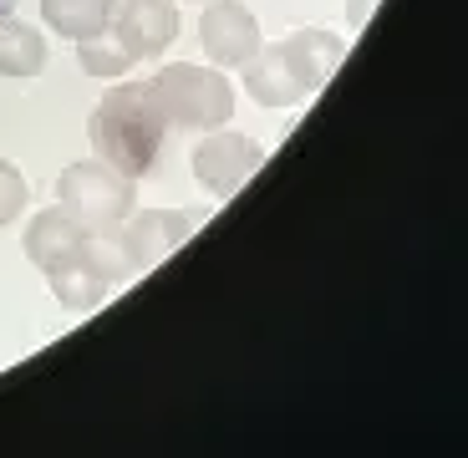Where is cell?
Returning <instances> with one entry per match:
<instances>
[{
  "label": "cell",
  "mask_w": 468,
  "mask_h": 458,
  "mask_svg": "<svg viewBox=\"0 0 468 458\" xmlns=\"http://www.w3.org/2000/svg\"><path fill=\"white\" fill-rule=\"evenodd\" d=\"M168 138V118H164V102L153 92V77L148 82H107L102 102L87 112V143H92V158L112 164L117 174L128 178H148L158 168V153H164Z\"/></svg>",
  "instance_id": "obj_1"
},
{
  "label": "cell",
  "mask_w": 468,
  "mask_h": 458,
  "mask_svg": "<svg viewBox=\"0 0 468 458\" xmlns=\"http://www.w3.org/2000/svg\"><path fill=\"white\" fill-rule=\"evenodd\" d=\"M346 57V41L336 31H321V26H305V31H291L281 41L260 47L255 57L239 67V82L255 97L260 107H301L305 97H316L321 87L331 82V71Z\"/></svg>",
  "instance_id": "obj_2"
},
{
  "label": "cell",
  "mask_w": 468,
  "mask_h": 458,
  "mask_svg": "<svg viewBox=\"0 0 468 458\" xmlns=\"http://www.w3.org/2000/svg\"><path fill=\"white\" fill-rule=\"evenodd\" d=\"M153 92L164 102L168 128L209 133L234 118V82L209 61H168V67H158Z\"/></svg>",
  "instance_id": "obj_3"
},
{
  "label": "cell",
  "mask_w": 468,
  "mask_h": 458,
  "mask_svg": "<svg viewBox=\"0 0 468 458\" xmlns=\"http://www.w3.org/2000/svg\"><path fill=\"white\" fill-rule=\"evenodd\" d=\"M57 204L92 229V224H122L138 209V178L117 174L102 158H82L57 174Z\"/></svg>",
  "instance_id": "obj_4"
},
{
  "label": "cell",
  "mask_w": 468,
  "mask_h": 458,
  "mask_svg": "<svg viewBox=\"0 0 468 458\" xmlns=\"http://www.w3.org/2000/svg\"><path fill=\"white\" fill-rule=\"evenodd\" d=\"M188 158H194V178H199L204 194H214V199H234V194L260 174L265 148H260L250 133H234L229 122H224V128L204 133L199 148L188 153Z\"/></svg>",
  "instance_id": "obj_5"
},
{
  "label": "cell",
  "mask_w": 468,
  "mask_h": 458,
  "mask_svg": "<svg viewBox=\"0 0 468 458\" xmlns=\"http://www.w3.org/2000/svg\"><path fill=\"white\" fill-rule=\"evenodd\" d=\"M199 41H204L209 67H219V71H239L260 47H265L255 11H250V5H239V0H204Z\"/></svg>",
  "instance_id": "obj_6"
},
{
  "label": "cell",
  "mask_w": 468,
  "mask_h": 458,
  "mask_svg": "<svg viewBox=\"0 0 468 458\" xmlns=\"http://www.w3.org/2000/svg\"><path fill=\"white\" fill-rule=\"evenodd\" d=\"M107 31L133 51V61H158L178 36V0H117Z\"/></svg>",
  "instance_id": "obj_7"
},
{
  "label": "cell",
  "mask_w": 468,
  "mask_h": 458,
  "mask_svg": "<svg viewBox=\"0 0 468 458\" xmlns=\"http://www.w3.org/2000/svg\"><path fill=\"white\" fill-rule=\"evenodd\" d=\"M122 229H128V240H133L138 271H153L158 260H168L178 245L194 240L199 214H184V209H133L128 219H122Z\"/></svg>",
  "instance_id": "obj_8"
},
{
  "label": "cell",
  "mask_w": 468,
  "mask_h": 458,
  "mask_svg": "<svg viewBox=\"0 0 468 458\" xmlns=\"http://www.w3.org/2000/svg\"><path fill=\"white\" fill-rule=\"evenodd\" d=\"M82 235H87V224L77 214H67L61 204L36 209L31 224H26V260H31L36 271H51L61 260L82 255Z\"/></svg>",
  "instance_id": "obj_9"
},
{
  "label": "cell",
  "mask_w": 468,
  "mask_h": 458,
  "mask_svg": "<svg viewBox=\"0 0 468 458\" xmlns=\"http://www.w3.org/2000/svg\"><path fill=\"white\" fill-rule=\"evenodd\" d=\"M82 260L102 275L107 285H112V291L117 285H128L133 275H143L138 255H133V240H128L122 224H92V229L82 235Z\"/></svg>",
  "instance_id": "obj_10"
},
{
  "label": "cell",
  "mask_w": 468,
  "mask_h": 458,
  "mask_svg": "<svg viewBox=\"0 0 468 458\" xmlns=\"http://www.w3.org/2000/svg\"><path fill=\"white\" fill-rule=\"evenodd\" d=\"M47 67V36L21 16H0V77L5 82H31Z\"/></svg>",
  "instance_id": "obj_11"
},
{
  "label": "cell",
  "mask_w": 468,
  "mask_h": 458,
  "mask_svg": "<svg viewBox=\"0 0 468 458\" xmlns=\"http://www.w3.org/2000/svg\"><path fill=\"white\" fill-rule=\"evenodd\" d=\"M117 0H41V21L47 31L71 36V41H87V36H102L112 26Z\"/></svg>",
  "instance_id": "obj_12"
},
{
  "label": "cell",
  "mask_w": 468,
  "mask_h": 458,
  "mask_svg": "<svg viewBox=\"0 0 468 458\" xmlns=\"http://www.w3.org/2000/svg\"><path fill=\"white\" fill-rule=\"evenodd\" d=\"M47 285H51V295H57L67 311H97V305L112 295V285H107L82 255H71V260H61V265H51Z\"/></svg>",
  "instance_id": "obj_13"
},
{
  "label": "cell",
  "mask_w": 468,
  "mask_h": 458,
  "mask_svg": "<svg viewBox=\"0 0 468 458\" xmlns=\"http://www.w3.org/2000/svg\"><path fill=\"white\" fill-rule=\"evenodd\" d=\"M77 61H82V71H87V77H97V82H117V77H128V71H133V51L122 47L112 31L77 41Z\"/></svg>",
  "instance_id": "obj_14"
},
{
  "label": "cell",
  "mask_w": 468,
  "mask_h": 458,
  "mask_svg": "<svg viewBox=\"0 0 468 458\" xmlns=\"http://www.w3.org/2000/svg\"><path fill=\"white\" fill-rule=\"evenodd\" d=\"M26 204H31V184H26V174L11 164V158H0V229L21 219Z\"/></svg>",
  "instance_id": "obj_15"
},
{
  "label": "cell",
  "mask_w": 468,
  "mask_h": 458,
  "mask_svg": "<svg viewBox=\"0 0 468 458\" xmlns=\"http://www.w3.org/2000/svg\"><path fill=\"white\" fill-rule=\"evenodd\" d=\"M372 5H377V0H356V11H351V21L362 26V21H367V16H372Z\"/></svg>",
  "instance_id": "obj_16"
},
{
  "label": "cell",
  "mask_w": 468,
  "mask_h": 458,
  "mask_svg": "<svg viewBox=\"0 0 468 458\" xmlns=\"http://www.w3.org/2000/svg\"><path fill=\"white\" fill-rule=\"evenodd\" d=\"M199 5H204V0H199Z\"/></svg>",
  "instance_id": "obj_17"
}]
</instances>
